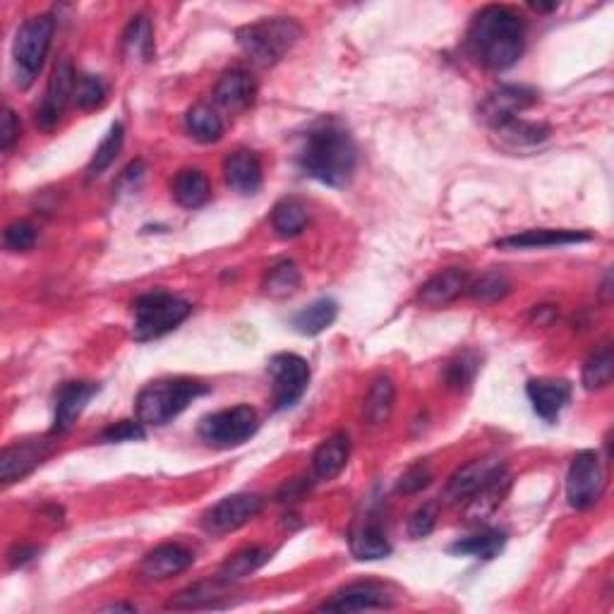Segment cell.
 Listing matches in <instances>:
<instances>
[{"label":"cell","instance_id":"40","mask_svg":"<svg viewBox=\"0 0 614 614\" xmlns=\"http://www.w3.org/2000/svg\"><path fill=\"white\" fill-rule=\"evenodd\" d=\"M478 370H480V358L473 351H466V353L456 355V358L447 365V370H444V379H447V384L451 389L461 391L473 382L475 375H478Z\"/></svg>","mask_w":614,"mask_h":614},{"label":"cell","instance_id":"25","mask_svg":"<svg viewBox=\"0 0 614 614\" xmlns=\"http://www.w3.org/2000/svg\"><path fill=\"white\" fill-rule=\"evenodd\" d=\"M336 315H339V305H336V300L319 298L315 300V303H310L300 312H296L291 319V324L298 334L317 336L334 324Z\"/></svg>","mask_w":614,"mask_h":614},{"label":"cell","instance_id":"19","mask_svg":"<svg viewBox=\"0 0 614 614\" xmlns=\"http://www.w3.org/2000/svg\"><path fill=\"white\" fill-rule=\"evenodd\" d=\"M535 415L545 423H555L571 399V384L567 379H531L526 387Z\"/></svg>","mask_w":614,"mask_h":614},{"label":"cell","instance_id":"30","mask_svg":"<svg viewBox=\"0 0 614 614\" xmlns=\"http://www.w3.org/2000/svg\"><path fill=\"white\" fill-rule=\"evenodd\" d=\"M269 562V552L262 547H245L238 550L236 555H231L221 564L219 569V581L221 583H233L248 579L250 574H255L257 569H262Z\"/></svg>","mask_w":614,"mask_h":614},{"label":"cell","instance_id":"38","mask_svg":"<svg viewBox=\"0 0 614 614\" xmlns=\"http://www.w3.org/2000/svg\"><path fill=\"white\" fill-rule=\"evenodd\" d=\"M123 140H125L123 125L113 123L111 130L106 132L104 140H101L99 147H96L92 161H89V166H87L89 176L96 178V176H101L106 168H111L113 161H116V156L120 154V149H123Z\"/></svg>","mask_w":614,"mask_h":614},{"label":"cell","instance_id":"9","mask_svg":"<svg viewBox=\"0 0 614 614\" xmlns=\"http://www.w3.org/2000/svg\"><path fill=\"white\" fill-rule=\"evenodd\" d=\"M269 377L274 382V406L276 411H288L303 399L310 384V365L296 353H276L267 365Z\"/></svg>","mask_w":614,"mask_h":614},{"label":"cell","instance_id":"13","mask_svg":"<svg viewBox=\"0 0 614 614\" xmlns=\"http://www.w3.org/2000/svg\"><path fill=\"white\" fill-rule=\"evenodd\" d=\"M53 444L48 439H24V442L10 444L0 454V480L3 485H12L24 480L29 473L51 456Z\"/></svg>","mask_w":614,"mask_h":614},{"label":"cell","instance_id":"27","mask_svg":"<svg viewBox=\"0 0 614 614\" xmlns=\"http://www.w3.org/2000/svg\"><path fill=\"white\" fill-rule=\"evenodd\" d=\"M307 219H310V212H307V204L298 197H284L274 204L272 209V228L276 231L279 238H296L305 231Z\"/></svg>","mask_w":614,"mask_h":614},{"label":"cell","instance_id":"24","mask_svg":"<svg viewBox=\"0 0 614 614\" xmlns=\"http://www.w3.org/2000/svg\"><path fill=\"white\" fill-rule=\"evenodd\" d=\"M173 197H176L180 207L197 209L209 202L212 185H209V178L204 176L200 168H183L176 180H173Z\"/></svg>","mask_w":614,"mask_h":614},{"label":"cell","instance_id":"7","mask_svg":"<svg viewBox=\"0 0 614 614\" xmlns=\"http://www.w3.org/2000/svg\"><path fill=\"white\" fill-rule=\"evenodd\" d=\"M257 430H260V418H257L255 408L250 406H236L204 415L200 425H197V435H200L204 444L214 449L240 447Z\"/></svg>","mask_w":614,"mask_h":614},{"label":"cell","instance_id":"8","mask_svg":"<svg viewBox=\"0 0 614 614\" xmlns=\"http://www.w3.org/2000/svg\"><path fill=\"white\" fill-rule=\"evenodd\" d=\"M605 492V471L598 451H579L567 473V499L574 509L586 511L600 502Z\"/></svg>","mask_w":614,"mask_h":614},{"label":"cell","instance_id":"14","mask_svg":"<svg viewBox=\"0 0 614 614\" xmlns=\"http://www.w3.org/2000/svg\"><path fill=\"white\" fill-rule=\"evenodd\" d=\"M394 605L389 591L379 583L358 581L351 586L341 588L339 593L331 595L324 605H319V612H363V610H387Z\"/></svg>","mask_w":614,"mask_h":614},{"label":"cell","instance_id":"23","mask_svg":"<svg viewBox=\"0 0 614 614\" xmlns=\"http://www.w3.org/2000/svg\"><path fill=\"white\" fill-rule=\"evenodd\" d=\"M257 87L250 72L245 70H228L214 87V101L228 111H243L255 101Z\"/></svg>","mask_w":614,"mask_h":614},{"label":"cell","instance_id":"34","mask_svg":"<svg viewBox=\"0 0 614 614\" xmlns=\"http://www.w3.org/2000/svg\"><path fill=\"white\" fill-rule=\"evenodd\" d=\"M123 44H125V53H128L130 58L144 60V63H147V60H152L154 58V27H152V20H149L147 15L132 17V22L128 24V29H125Z\"/></svg>","mask_w":614,"mask_h":614},{"label":"cell","instance_id":"47","mask_svg":"<svg viewBox=\"0 0 614 614\" xmlns=\"http://www.w3.org/2000/svg\"><path fill=\"white\" fill-rule=\"evenodd\" d=\"M39 555V550L36 547H29V545H15L12 550L8 552V562L12 569L17 567H24L27 562H32V559Z\"/></svg>","mask_w":614,"mask_h":614},{"label":"cell","instance_id":"26","mask_svg":"<svg viewBox=\"0 0 614 614\" xmlns=\"http://www.w3.org/2000/svg\"><path fill=\"white\" fill-rule=\"evenodd\" d=\"M396 403V387L389 377H377L375 382L370 384L365 396V406L363 415L367 420V425L379 427L384 425L391 418V411H394Z\"/></svg>","mask_w":614,"mask_h":614},{"label":"cell","instance_id":"42","mask_svg":"<svg viewBox=\"0 0 614 614\" xmlns=\"http://www.w3.org/2000/svg\"><path fill=\"white\" fill-rule=\"evenodd\" d=\"M5 248L12 252H27L34 248L36 243V231L29 221H12V224L5 228Z\"/></svg>","mask_w":614,"mask_h":614},{"label":"cell","instance_id":"22","mask_svg":"<svg viewBox=\"0 0 614 614\" xmlns=\"http://www.w3.org/2000/svg\"><path fill=\"white\" fill-rule=\"evenodd\" d=\"M351 456V439L346 432H336L324 439L312 454V473L317 480H334L346 468Z\"/></svg>","mask_w":614,"mask_h":614},{"label":"cell","instance_id":"3","mask_svg":"<svg viewBox=\"0 0 614 614\" xmlns=\"http://www.w3.org/2000/svg\"><path fill=\"white\" fill-rule=\"evenodd\" d=\"M209 391L207 384L190 377H166L147 384L135 401L137 420L142 425H166L178 418L192 401Z\"/></svg>","mask_w":614,"mask_h":614},{"label":"cell","instance_id":"39","mask_svg":"<svg viewBox=\"0 0 614 614\" xmlns=\"http://www.w3.org/2000/svg\"><path fill=\"white\" fill-rule=\"evenodd\" d=\"M511 291V279L504 272H499V269H492V272L480 274L478 279H471V284H468V296H473L475 300H499L504 298Z\"/></svg>","mask_w":614,"mask_h":614},{"label":"cell","instance_id":"37","mask_svg":"<svg viewBox=\"0 0 614 614\" xmlns=\"http://www.w3.org/2000/svg\"><path fill=\"white\" fill-rule=\"evenodd\" d=\"M219 583H195L168 600V610H202V607H219Z\"/></svg>","mask_w":614,"mask_h":614},{"label":"cell","instance_id":"11","mask_svg":"<svg viewBox=\"0 0 614 614\" xmlns=\"http://www.w3.org/2000/svg\"><path fill=\"white\" fill-rule=\"evenodd\" d=\"M264 499L252 492H238V495L224 497L202 516V528L212 535H226L243 528L255 516H260Z\"/></svg>","mask_w":614,"mask_h":614},{"label":"cell","instance_id":"12","mask_svg":"<svg viewBox=\"0 0 614 614\" xmlns=\"http://www.w3.org/2000/svg\"><path fill=\"white\" fill-rule=\"evenodd\" d=\"M538 104V92L531 87H519V84H504V87L495 89L487 94V99L480 106V118L490 125L492 130L499 125L509 123V120L519 118L526 108Z\"/></svg>","mask_w":614,"mask_h":614},{"label":"cell","instance_id":"33","mask_svg":"<svg viewBox=\"0 0 614 614\" xmlns=\"http://www.w3.org/2000/svg\"><path fill=\"white\" fill-rule=\"evenodd\" d=\"M509 487H511L509 475L502 473V475H499V478L492 480L490 485H485L483 490L475 492V495L471 497V504H468V509H466L468 521H483V519H487V516H490L492 511H495L499 504L504 502V497H507Z\"/></svg>","mask_w":614,"mask_h":614},{"label":"cell","instance_id":"43","mask_svg":"<svg viewBox=\"0 0 614 614\" xmlns=\"http://www.w3.org/2000/svg\"><path fill=\"white\" fill-rule=\"evenodd\" d=\"M435 526H437V504L427 502L415 511L411 521H408V535H411L413 540L427 538V535L435 531Z\"/></svg>","mask_w":614,"mask_h":614},{"label":"cell","instance_id":"29","mask_svg":"<svg viewBox=\"0 0 614 614\" xmlns=\"http://www.w3.org/2000/svg\"><path fill=\"white\" fill-rule=\"evenodd\" d=\"M495 135L511 149H528L535 147V144L545 142L550 137V128L543 123H531V120H521L514 118L509 123L499 125V128L492 130Z\"/></svg>","mask_w":614,"mask_h":614},{"label":"cell","instance_id":"6","mask_svg":"<svg viewBox=\"0 0 614 614\" xmlns=\"http://www.w3.org/2000/svg\"><path fill=\"white\" fill-rule=\"evenodd\" d=\"M53 32H56V22L48 15L32 17L17 29L15 44H12V60H15V84L20 89H27L44 68Z\"/></svg>","mask_w":614,"mask_h":614},{"label":"cell","instance_id":"41","mask_svg":"<svg viewBox=\"0 0 614 614\" xmlns=\"http://www.w3.org/2000/svg\"><path fill=\"white\" fill-rule=\"evenodd\" d=\"M75 104L82 111H92L106 101V84L96 75H80L75 82V94H72Z\"/></svg>","mask_w":614,"mask_h":614},{"label":"cell","instance_id":"16","mask_svg":"<svg viewBox=\"0 0 614 614\" xmlns=\"http://www.w3.org/2000/svg\"><path fill=\"white\" fill-rule=\"evenodd\" d=\"M192 562H195V555H192L190 550H185L183 545L166 543L159 545L142 559L140 574L144 581H168L173 579V576L188 571Z\"/></svg>","mask_w":614,"mask_h":614},{"label":"cell","instance_id":"35","mask_svg":"<svg viewBox=\"0 0 614 614\" xmlns=\"http://www.w3.org/2000/svg\"><path fill=\"white\" fill-rule=\"evenodd\" d=\"M351 552L360 562H375V559H384L391 555V545L387 535L382 533V528L363 526L360 531L351 535Z\"/></svg>","mask_w":614,"mask_h":614},{"label":"cell","instance_id":"36","mask_svg":"<svg viewBox=\"0 0 614 614\" xmlns=\"http://www.w3.org/2000/svg\"><path fill=\"white\" fill-rule=\"evenodd\" d=\"M300 286V272L296 267V262L291 260H281L269 267L267 276H264L262 288L267 296L272 298H288L298 291Z\"/></svg>","mask_w":614,"mask_h":614},{"label":"cell","instance_id":"44","mask_svg":"<svg viewBox=\"0 0 614 614\" xmlns=\"http://www.w3.org/2000/svg\"><path fill=\"white\" fill-rule=\"evenodd\" d=\"M137 439H144V425L140 420H120V423L111 425L108 430L101 432V442L106 444L137 442Z\"/></svg>","mask_w":614,"mask_h":614},{"label":"cell","instance_id":"5","mask_svg":"<svg viewBox=\"0 0 614 614\" xmlns=\"http://www.w3.org/2000/svg\"><path fill=\"white\" fill-rule=\"evenodd\" d=\"M188 300L173 296L168 291H154L147 296L137 298L135 303V324H132V336L135 341H152L166 336L185 322L190 315Z\"/></svg>","mask_w":614,"mask_h":614},{"label":"cell","instance_id":"31","mask_svg":"<svg viewBox=\"0 0 614 614\" xmlns=\"http://www.w3.org/2000/svg\"><path fill=\"white\" fill-rule=\"evenodd\" d=\"M614 377V351L610 343H603L598 351L591 353L581 372V382L586 391H600L610 387Z\"/></svg>","mask_w":614,"mask_h":614},{"label":"cell","instance_id":"18","mask_svg":"<svg viewBox=\"0 0 614 614\" xmlns=\"http://www.w3.org/2000/svg\"><path fill=\"white\" fill-rule=\"evenodd\" d=\"M588 240H593V233L564 231V228H533V231H523L519 236L497 240V248L540 250V248H559V245H579V243H588Z\"/></svg>","mask_w":614,"mask_h":614},{"label":"cell","instance_id":"28","mask_svg":"<svg viewBox=\"0 0 614 614\" xmlns=\"http://www.w3.org/2000/svg\"><path fill=\"white\" fill-rule=\"evenodd\" d=\"M504 545H507V533L497 531V528H487V531L475 533L471 538L456 540V543L449 547V552L459 557L495 559L499 557V552L504 550Z\"/></svg>","mask_w":614,"mask_h":614},{"label":"cell","instance_id":"50","mask_svg":"<svg viewBox=\"0 0 614 614\" xmlns=\"http://www.w3.org/2000/svg\"><path fill=\"white\" fill-rule=\"evenodd\" d=\"M108 610H111V612H135L137 607H135V605H123V603H118V605H111V607H108Z\"/></svg>","mask_w":614,"mask_h":614},{"label":"cell","instance_id":"32","mask_svg":"<svg viewBox=\"0 0 614 614\" xmlns=\"http://www.w3.org/2000/svg\"><path fill=\"white\" fill-rule=\"evenodd\" d=\"M185 128H188L192 140L202 144H212L224 135V120H221V116L212 106L197 104L192 106L188 116H185Z\"/></svg>","mask_w":614,"mask_h":614},{"label":"cell","instance_id":"4","mask_svg":"<svg viewBox=\"0 0 614 614\" xmlns=\"http://www.w3.org/2000/svg\"><path fill=\"white\" fill-rule=\"evenodd\" d=\"M300 36H303V27L296 20L269 17V20L240 27L236 41L240 51L250 58V63H255L257 68H272L286 58V53L298 44Z\"/></svg>","mask_w":614,"mask_h":614},{"label":"cell","instance_id":"48","mask_svg":"<svg viewBox=\"0 0 614 614\" xmlns=\"http://www.w3.org/2000/svg\"><path fill=\"white\" fill-rule=\"evenodd\" d=\"M307 490V483L305 480H291V483H286L284 487H281L279 492V499L281 502H296V499H300V495Z\"/></svg>","mask_w":614,"mask_h":614},{"label":"cell","instance_id":"17","mask_svg":"<svg viewBox=\"0 0 614 614\" xmlns=\"http://www.w3.org/2000/svg\"><path fill=\"white\" fill-rule=\"evenodd\" d=\"M96 394H99V384L94 382H65L56 394L53 432H68Z\"/></svg>","mask_w":614,"mask_h":614},{"label":"cell","instance_id":"15","mask_svg":"<svg viewBox=\"0 0 614 614\" xmlns=\"http://www.w3.org/2000/svg\"><path fill=\"white\" fill-rule=\"evenodd\" d=\"M502 473H507L504 463L499 459H475L468 461L466 466H461L459 471L449 478L447 483V495L449 502H459V499L473 497L475 492L483 490L485 485H490L492 480L499 478Z\"/></svg>","mask_w":614,"mask_h":614},{"label":"cell","instance_id":"10","mask_svg":"<svg viewBox=\"0 0 614 614\" xmlns=\"http://www.w3.org/2000/svg\"><path fill=\"white\" fill-rule=\"evenodd\" d=\"M75 68H72V60L68 56H63L53 68L51 77H48L46 84V94L41 106L36 108V125H39L44 132H51L63 118L65 106L70 104L72 94H75Z\"/></svg>","mask_w":614,"mask_h":614},{"label":"cell","instance_id":"49","mask_svg":"<svg viewBox=\"0 0 614 614\" xmlns=\"http://www.w3.org/2000/svg\"><path fill=\"white\" fill-rule=\"evenodd\" d=\"M552 317H555V307H552V305H540V307H535L533 319H538L540 324H545L547 319H552Z\"/></svg>","mask_w":614,"mask_h":614},{"label":"cell","instance_id":"46","mask_svg":"<svg viewBox=\"0 0 614 614\" xmlns=\"http://www.w3.org/2000/svg\"><path fill=\"white\" fill-rule=\"evenodd\" d=\"M17 137H20V123H17L15 111L5 108L3 125H0V147H3V152H10L12 144L17 142Z\"/></svg>","mask_w":614,"mask_h":614},{"label":"cell","instance_id":"45","mask_svg":"<svg viewBox=\"0 0 614 614\" xmlns=\"http://www.w3.org/2000/svg\"><path fill=\"white\" fill-rule=\"evenodd\" d=\"M430 483H432L430 468L423 466V463H418V466L408 468V471L401 475L399 492H401V495H415V492L425 490V487Z\"/></svg>","mask_w":614,"mask_h":614},{"label":"cell","instance_id":"1","mask_svg":"<svg viewBox=\"0 0 614 614\" xmlns=\"http://www.w3.org/2000/svg\"><path fill=\"white\" fill-rule=\"evenodd\" d=\"M298 166L305 176L329 188H346L358 166V147L353 135L339 120H319L303 137L298 149Z\"/></svg>","mask_w":614,"mask_h":614},{"label":"cell","instance_id":"21","mask_svg":"<svg viewBox=\"0 0 614 614\" xmlns=\"http://www.w3.org/2000/svg\"><path fill=\"white\" fill-rule=\"evenodd\" d=\"M468 284H471V274L466 269H444L420 288V303L427 307H444L463 296L468 291Z\"/></svg>","mask_w":614,"mask_h":614},{"label":"cell","instance_id":"2","mask_svg":"<svg viewBox=\"0 0 614 614\" xmlns=\"http://www.w3.org/2000/svg\"><path fill=\"white\" fill-rule=\"evenodd\" d=\"M468 48L487 70H507L526 48V22L514 8L487 5L468 27Z\"/></svg>","mask_w":614,"mask_h":614},{"label":"cell","instance_id":"20","mask_svg":"<svg viewBox=\"0 0 614 614\" xmlns=\"http://www.w3.org/2000/svg\"><path fill=\"white\" fill-rule=\"evenodd\" d=\"M224 178L238 195H257L262 188V161L250 149H238L224 161Z\"/></svg>","mask_w":614,"mask_h":614}]
</instances>
